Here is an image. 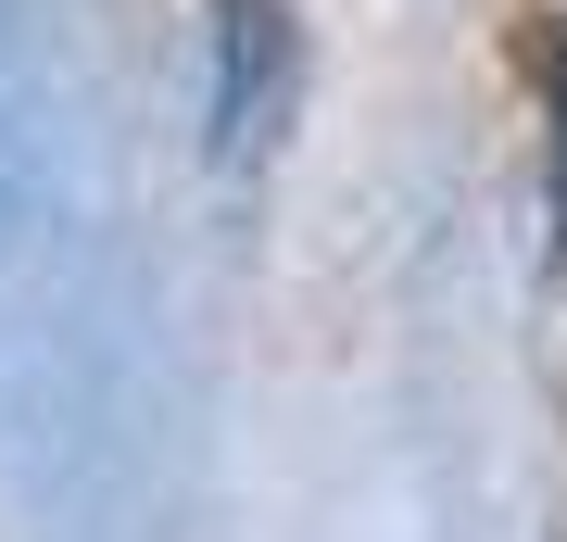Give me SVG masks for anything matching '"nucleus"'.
<instances>
[{
  "instance_id": "1",
  "label": "nucleus",
  "mask_w": 567,
  "mask_h": 542,
  "mask_svg": "<svg viewBox=\"0 0 567 542\" xmlns=\"http://www.w3.org/2000/svg\"><path fill=\"white\" fill-rule=\"evenodd\" d=\"M290 114V25L278 0H227V39H215V140H278Z\"/></svg>"
},
{
  "instance_id": "2",
  "label": "nucleus",
  "mask_w": 567,
  "mask_h": 542,
  "mask_svg": "<svg viewBox=\"0 0 567 542\" xmlns=\"http://www.w3.org/2000/svg\"><path fill=\"white\" fill-rule=\"evenodd\" d=\"M555 215H567V89H555Z\"/></svg>"
}]
</instances>
